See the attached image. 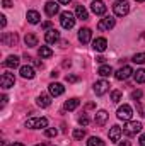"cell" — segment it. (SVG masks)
I'll list each match as a JSON object with an SVG mask.
<instances>
[{
  "mask_svg": "<svg viewBox=\"0 0 145 146\" xmlns=\"http://www.w3.org/2000/svg\"><path fill=\"white\" fill-rule=\"evenodd\" d=\"M121 134H123V129H121L119 126H113V127L109 129V141L118 143L119 138H121Z\"/></svg>",
  "mask_w": 145,
  "mask_h": 146,
  "instance_id": "obj_17",
  "label": "cell"
},
{
  "mask_svg": "<svg viewBox=\"0 0 145 146\" xmlns=\"http://www.w3.org/2000/svg\"><path fill=\"white\" fill-rule=\"evenodd\" d=\"M133 63H137V65H144L145 63V53H137L135 56H133V60H132Z\"/></svg>",
  "mask_w": 145,
  "mask_h": 146,
  "instance_id": "obj_30",
  "label": "cell"
},
{
  "mask_svg": "<svg viewBox=\"0 0 145 146\" xmlns=\"http://www.w3.org/2000/svg\"><path fill=\"white\" fill-rule=\"evenodd\" d=\"M137 2H145V0H137Z\"/></svg>",
  "mask_w": 145,
  "mask_h": 146,
  "instance_id": "obj_47",
  "label": "cell"
},
{
  "mask_svg": "<svg viewBox=\"0 0 145 146\" xmlns=\"http://www.w3.org/2000/svg\"><path fill=\"white\" fill-rule=\"evenodd\" d=\"M5 104H7V95H3V97H2V107H3Z\"/></svg>",
  "mask_w": 145,
  "mask_h": 146,
  "instance_id": "obj_44",
  "label": "cell"
},
{
  "mask_svg": "<svg viewBox=\"0 0 145 146\" xmlns=\"http://www.w3.org/2000/svg\"><path fill=\"white\" fill-rule=\"evenodd\" d=\"M79 106H80V100H79V99H75V97L65 102V109H67V110H75Z\"/></svg>",
  "mask_w": 145,
  "mask_h": 146,
  "instance_id": "obj_25",
  "label": "cell"
},
{
  "mask_svg": "<svg viewBox=\"0 0 145 146\" xmlns=\"http://www.w3.org/2000/svg\"><path fill=\"white\" fill-rule=\"evenodd\" d=\"M24 42H26V46H28V48H34V46H38V37H36V34L28 33V34H26V37H24Z\"/></svg>",
  "mask_w": 145,
  "mask_h": 146,
  "instance_id": "obj_23",
  "label": "cell"
},
{
  "mask_svg": "<svg viewBox=\"0 0 145 146\" xmlns=\"http://www.w3.org/2000/svg\"><path fill=\"white\" fill-rule=\"evenodd\" d=\"M75 15H77V19H82V21L89 19V12H87V9L84 5H77L75 7Z\"/></svg>",
  "mask_w": 145,
  "mask_h": 146,
  "instance_id": "obj_20",
  "label": "cell"
},
{
  "mask_svg": "<svg viewBox=\"0 0 145 146\" xmlns=\"http://www.w3.org/2000/svg\"><path fill=\"white\" fill-rule=\"evenodd\" d=\"M48 92H50V95H51V97H58V95H62V94L65 92V87H63L62 83L55 82V83H50Z\"/></svg>",
  "mask_w": 145,
  "mask_h": 146,
  "instance_id": "obj_13",
  "label": "cell"
},
{
  "mask_svg": "<svg viewBox=\"0 0 145 146\" xmlns=\"http://www.w3.org/2000/svg\"><path fill=\"white\" fill-rule=\"evenodd\" d=\"M113 10H114V15H118V17H125V15L130 12V3L125 2V0H118V2L113 5Z\"/></svg>",
  "mask_w": 145,
  "mask_h": 146,
  "instance_id": "obj_3",
  "label": "cell"
},
{
  "mask_svg": "<svg viewBox=\"0 0 145 146\" xmlns=\"http://www.w3.org/2000/svg\"><path fill=\"white\" fill-rule=\"evenodd\" d=\"M44 134H46L48 138H55V136L58 134V131H56L55 127H46V131H44Z\"/></svg>",
  "mask_w": 145,
  "mask_h": 146,
  "instance_id": "obj_33",
  "label": "cell"
},
{
  "mask_svg": "<svg viewBox=\"0 0 145 146\" xmlns=\"http://www.w3.org/2000/svg\"><path fill=\"white\" fill-rule=\"evenodd\" d=\"M73 138H75V139L85 138V131H84V129H75V131H73Z\"/></svg>",
  "mask_w": 145,
  "mask_h": 146,
  "instance_id": "obj_34",
  "label": "cell"
},
{
  "mask_svg": "<svg viewBox=\"0 0 145 146\" xmlns=\"http://www.w3.org/2000/svg\"><path fill=\"white\" fill-rule=\"evenodd\" d=\"M89 122H91V119H89V115H87V114H82V115L79 117V124H80L82 127L89 126Z\"/></svg>",
  "mask_w": 145,
  "mask_h": 146,
  "instance_id": "obj_31",
  "label": "cell"
},
{
  "mask_svg": "<svg viewBox=\"0 0 145 146\" xmlns=\"http://www.w3.org/2000/svg\"><path fill=\"white\" fill-rule=\"evenodd\" d=\"M92 48H94L97 53H103V51H106V48H108V41H106L104 37H97V39H94Z\"/></svg>",
  "mask_w": 145,
  "mask_h": 146,
  "instance_id": "obj_16",
  "label": "cell"
},
{
  "mask_svg": "<svg viewBox=\"0 0 145 146\" xmlns=\"http://www.w3.org/2000/svg\"><path fill=\"white\" fill-rule=\"evenodd\" d=\"M43 29H51V22H44L43 24Z\"/></svg>",
  "mask_w": 145,
  "mask_h": 146,
  "instance_id": "obj_41",
  "label": "cell"
},
{
  "mask_svg": "<svg viewBox=\"0 0 145 146\" xmlns=\"http://www.w3.org/2000/svg\"><path fill=\"white\" fill-rule=\"evenodd\" d=\"M72 0H58V3H62V5H68Z\"/></svg>",
  "mask_w": 145,
  "mask_h": 146,
  "instance_id": "obj_42",
  "label": "cell"
},
{
  "mask_svg": "<svg viewBox=\"0 0 145 146\" xmlns=\"http://www.w3.org/2000/svg\"><path fill=\"white\" fill-rule=\"evenodd\" d=\"M36 146H46V145H43V143H41V145H36Z\"/></svg>",
  "mask_w": 145,
  "mask_h": 146,
  "instance_id": "obj_46",
  "label": "cell"
},
{
  "mask_svg": "<svg viewBox=\"0 0 145 146\" xmlns=\"http://www.w3.org/2000/svg\"><path fill=\"white\" fill-rule=\"evenodd\" d=\"M116 115H118V119L119 121H130L132 119V115H133V109L128 106V104H123L119 109H118V112H116Z\"/></svg>",
  "mask_w": 145,
  "mask_h": 146,
  "instance_id": "obj_5",
  "label": "cell"
},
{
  "mask_svg": "<svg viewBox=\"0 0 145 146\" xmlns=\"http://www.w3.org/2000/svg\"><path fill=\"white\" fill-rule=\"evenodd\" d=\"M133 76H135V82H137V83H144L145 82V70L144 68L137 70V72L133 73Z\"/></svg>",
  "mask_w": 145,
  "mask_h": 146,
  "instance_id": "obj_28",
  "label": "cell"
},
{
  "mask_svg": "<svg viewBox=\"0 0 145 146\" xmlns=\"http://www.w3.org/2000/svg\"><path fill=\"white\" fill-rule=\"evenodd\" d=\"M108 90H109V83L106 80H99V82L94 83V92H96V95H104Z\"/></svg>",
  "mask_w": 145,
  "mask_h": 146,
  "instance_id": "obj_14",
  "label": "cell"
},
{
  "mask_svg": "<svg viewBox=\"0 0 145 146\" xmlns=\"http://www.w3.org/2000/svg\"><path fill=\"white\" fill-rule=\"evenodd\" d=\"M58 9H60L58 2H53V0L46 2V5H44V12H46V15H48V17L56 15V14H58Z\"/></svg>",
  "mask_w": 145,
  "mask_h": 146,
  "instance_id": "obj_12",
  "label": "cell"
},
{
  "mask_svg": "<svg viewBox=\"0 0 145 146\" xmlns=\"http://www.w3.org/2000/svg\"><path fill=\"white\" fill-rule=\"evenodd\" d=\"M87 146H106V145H104V141H103L101 138H96V136H92V138H89Z\"/></svg>",
  "mask_w": 145,
  "mask_h": 146,
  "instance_id": "obj_29",
  "label": "cell"
},
{
  "mask_svg": "<svg viewBox=\"0 0 145 146\" xmlns=\"http://www.w3.org/2000/svg\"><path fill=\"white\" fill-rule=\"evenodd\" d=\"M31 61L34 63V66H36V68H43V61H41V60H31Z\"/></svg>",
  "mask_w": 145,
  "mask_h": 146,
  "instance_id": "obj_37",
  "label": "cell"
},
{
  "mask_svg": "<svg viewBox=\"0 0 145 146\" xmlns=\"http://www.w3.org/2000/svg\"><path fill=\"white\" fill-rule=\"evenodd\" d=\"M108 117H109V114L106 112V110H97V114H96V124H99V126L106 124Z\"/></svg>",
  "mask_w": 145,
  "mask_h": 146,
  "instance_id": "obj_24",
  "label": "cell"
},
{
  "mask_svg": "<svg viewBox=\"0 0 145 146\" xmlns=\"http://www.w3.org/2000/svg\"><path fill=\"white\" fill-rule=\"evenodd\" d=\"M0 24H2V27L7 26V17H5V15H0Z\"/></svg>",
  "mask_w": 145,
  "mask_h": 146,
  "instance_id": "obj_38",
  "label": "cell"
},
{
  "mask_svg": "<svg viewBox=\"0 0 145 146\" xmlns=\"http://www.w3.org/2000/svg\"><path fill=\"white\" fill-rule=\"evenodd\" d=\"M3 66H7V68H17V66H19V58H17L15 54L7 56V60L3 61Z\"/></svg>",
  "mask_w": 145,
  "mask_h": 146,
  "instance_id": "obj_21",
  "label": "cell"
},
{
  "mask_svg": "<svg viewBox=\"0 0 145 146\" xmlns=\"http://www.w3.org/2000/svg\"><path fill=\"white\" fill-rule=\"evenodd\" d=\"M140 146H145V134L140 136Z\"/></svg>",
  "mask_w": 145,
  "mask_h": 146,
  "instance_id": "obj_43",
  "label": "cell"
},
{
  "mask_svg": "<svg viewBox=\"0 0 145 146\" xmlns=\"http://www.w3.org/2000/svg\"><path fill=\"white\" fill-rule=\"evenodd\" d=\"M26 19H28V22H29V24H38V22H39V19H41V15H39V12H36V10H28Z\"/></svg>",
  "mask_w": 145,
  "mask_h": 146,
  "instance_id": "obj_22",
  "label": "cell"
},
{
  "mask_svg": "<svg viewBox=\"0 0 145 146\" xmlns=\"http://www.w3.org/2000/svg\"><path fill=\"white\" fill-rule=\"evenodd\" d=\"M142 127H144V124L140 121H126V126L123 127V133L126 136H135L142 131Z\"/></svg>",
  "mask_w": 145,
  "mask_h": 146,
  "instance_id": "obj_1",
  "label": "cell"
},
{
  "mask_svg": "<svg viewBox=\"0 0 145 146\" xmlns=\"http://www.w3.org/2000/svg\"><path fill=\"white\" fill-rule=\"evenodd\" d=\"M97 73H99L101 76H111V75H113V68H111L109 65H101L99 70H97Z\"/></svg>",
  "mask_w": 145,
  "mask_h": 146,
  "instance_id": "obj_26",
  "label": "cell"
},
{
  "mask_svg": "<svg viewBox=\"0 0 145 146\" xmlns=\"http://www.w3.org/2000/svg\"><path fill=\"white\" fill-rule=\"evenodd\" d=\"M19 73H21V76L22 78H28V80H31V78H34V68L33 66H29V65H24V66H21L19 68Z\"/></svg>",
  "mask_w": 145,
  "mask_h": 146,
  "instance_id": "obj_18",
  "label": "cell"
},
{
  "mask_svg": "<svg viewBox=\"0 0 145 146\" xmlns=\"http://www.w3.org/2000/svg\"><path fill=\"white\" fill-rule=\"evenodd\" d=\"M60 24H62L63 29H72L73 26H75V15H73L72 12H62Z\"/></svg>",
  "mask_w": 145,
  "mask_h": 146,
  "instance_id": "obj_4",
  "label": "cell"
},
{
  "mask_svg": "<svg viewBox=\"0 0 145 146\" xmlns=\"http://www.w3.org/2000/svg\"><path fill=\"white\" fill-rule=\"evenodd\" d=\"M10 146H24V145H22V143H12Z\"/></svg>",
  "mask_w": 145,
  "mask_h": 146,
  "instance_id": "obj_45",
  "label": "cell"
},
{
  "mask_svg": "<svg viewBox=\"0 0 145 146\" xmlns=\"http://www.w3.org/2000/svg\"><path fill=\"white\" fill-rule=\"evenodd\" d=\"M133 68L130 66V65H125V66H121L118 72L114 73V76H116V80H126V78H130L132 75H133Z\"/></svg>",
  "mask_w": 145,
  "mask_h": 146,
  "instance_id": "obj_7",
  "label": "cell"
},
{
  "mask_svg": "<svg viewBox=\"0 0 145 146\" xmlns=\"http://www.w3.org/2000/svg\"><path fill=\"white\" fill-rule=\"evenodd\" d=\"M91 39H92V31H91L89 27H84V29L79 31V41H80L82 44L91 42Z\"/></svg>",
  "mask_w": 145,
  "mask_h": 146,
  "instance_id": "obj_15",
  "label": "cell"
},
{
  "mask_svg": "<svg viewBox=\"0 0 145 146\" xmlns=\"http://www.w3.org/2000/svg\"><path fill=\"white\" fill-rule=\"evenodd\" d=\"M44 41L48 42V44H55L56 41H60V33L56 31V29H48L46 33H44Z\"/></svg>",
  "mask_w": 145,
  "mask_h": 146,
  "instance_id": "obj_10",
  "label": "cell"
},
{
  "mask_svg": "<svg viewBox=\"0 0 145 146\" xmlns=\"http://www.w3.org/2000/svg\"><path fill=\"white\" fill-rule=\"evenodd\" d=\"M114 24H116V21H114L111 15H108V17H104V19H101V21H99L97 29H99V31H109V29H113V27H114Z\"/></svg>",
  "mask_w": 145,
  "mask_h": 146,
  "instance_id": "obj_8",
  "label": "cell"
},
{
  "mask_svg": "<svg viewBox=\"0 0 145 146\" xmlns=\"http://www.w3.org/2000/svg\"><path fill=\"white\" fill-rule=\"evenodd\" d=\"M91 10H92L96 15H104V14H106V5H104L103 0H92Z\"/></svg>",
  "mask_w": 145,
  "mask_h": 146,
  "instance_id": "obj_9",
  "label": "cell"
},
{
  "mask_svg": "<svg viewBox=\"0 0 145 146\" xmlns=\"http://www.w3.org/2000/svg\"><path fill=\"white\" fill-rule=\"evenodd\" d=\"M26 127L29 129H46L48 127V119L46 117H31L26 121Z\"/></svg>",
  "mask_w": 145,
  "mask_h": 146,
  "instance_id": "obj_2",
  "label": "cell"
},
{
  "mask_svg": "<svg viewBox=\"0 0 145 146\" xmlns=\"http://www.w3.org/2000/svg\"><path fill=\"white\" fill-rule=\"evenodd\" d=\"M36 104L39 106V107H50V104H51V95L50 94H41L39 97H38V100H36Z\"/></svg>",
  "mask_w": 145,
  "mask_h": 146,
  "instance_id": "obj_19",
  "label": "cell"
},
{
  "mask_svg": "<svg viewBox=\"0 0 145 146\" xmlns=\"http://www.w3.org/2000/svg\"><path fill=\"white\" fill-rule=\"evenodd\" d=\"M118 146H132V143L125 139V141H119V143H118Z\"/></svg>",
  "mask_w": 145,
  "mask_h": 146,
  "instance_id": "obj_40",
  "label": "cell"
},
{
  "mask_svg": "<svg viewBox=\"0 0 145 146\" xmlns=\"http://www.w3.org/2000/svg\"><path fill=\"white\" fill-rule=\"evenodd\" d=\"M14 83H15V76H14V73H2V76H0V87L2 88H10V87H14Z\"/></svg>",
  "mask_w": 145,
  "mask_h": 146,
  "instance_id": "obj_6",
  "label": "cell"
},
{
  "mask_svg": "<svg viewBox=\"0 0 145 146\" xmlns=\"http://www.w3.org/2000/svg\"><path fill=\"white\" fill-rule=\"evenodd\" d=\"M111 100H113L114 104H118V102L121 100V92H119V90H113V92H111Z\"/></svg>",
  "mask_w": 145,
  "mask_h": 146,
  "instance_id": "obj_32",
  "label": "cell"
},
{
  "mask_svg": "<svg viewBox=\"0 0 145 146\" xmlns=\"http://www.w3.org/2000/svg\"><path fill=\"white\" fill-rule=\"evenodd\" d=\"M3 7H5V9H10V7H12V2H10V0H3Z\"/></svg>",
  "mask_w": 145,
  "mask_h": 146,
  "instance_id": "obj_39",
  "label": "cell"
},
{
  "mask_svg": "<svg viewBox=\"0 0 145 146\" xmlns=\"http://www.w3.org/2000/svg\"><path fill=\"white\" fill-rule=\"evenodd\" d=\"M38 54H39V58H50V56L53 54V51H51L48 46H41V48L38 49Z\"/></svg>",
  "mask_w": 145,
  "mask_h": 146,
  "instance_id": "obj_27",
  "label": "cell"
},
{
  "mask_svg": "<svg viewBox=\"0 0 145 146\" xmlns=\"http://www.w3.org/2000/svg\"><path fill=\"white\" fill-rule=\"evenodd\" d=\"M65 80H67L68 83H75V82H79V76H77V75H67Z\"/></svg>",
  "mask_w": 145,
  "mask_h": 146,
  "instance_id": "obj_35",
  "label": "cell"
},
{
  "mask_svg": "<svg viewBox=\"0 0 145 146\" xmlns=\"http://www.w3.org/2000/svg\"><path fill=\"white\" fill-rule=\"evenodd\" d=\"M132 99H133V100L142 99V90H135V92H132Z\"/></svg>",
  "mask_w": 145,
  "mask_h": 146,
  "instance_id": "obj_36",
  "label": "cell"
},
{
  "mask_svg": "<svg viewBox=\"0 0 145 146\" xmlns=\"http://www.w3.org/2000/svg\"><path fill=\"white\" fill-rule=\"evenodd\" d=\"M17 41H19V37H17L15 33H3L2 34V42L5 46H15Z\"/></svg>",
  "mask_w": 145,
  "mask_h": 146,
  "instance_id": "obj_11",
  "label": "cell"
}]
</instances>
